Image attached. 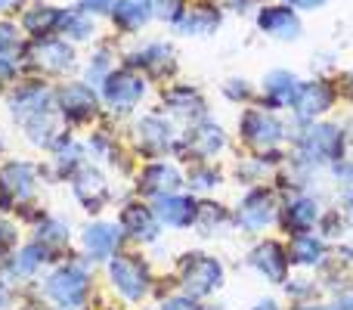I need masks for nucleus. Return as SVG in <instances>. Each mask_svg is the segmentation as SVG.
Wrapping results in <instances>:
<instances>
[{
  "label": "nucleus",
  "instance_id": "7ed1b4c3",
  "mask_svg": "<svg viewBox=\"0 0 353 310\" xmlns=\"http://www.w3.org/2000/svg\"><path fill=\"white\" fill-rule=\"evenodd\" d=\"M109 276L115 282V289L124 295L128 301H140L149 292V267L140 258L130 255H118L109 261Z\"/></svg>",
  "mask_w": 353,
  "mask_h": 310
},
{
  "label": "nucleus",
  "instance_id": "a18cd8bd",
  "mask_svg": "<svg viewBox=\"0 0 353 310\" xmlns=\"http://www.w3.org/2000/svg\"><path fill=\"white\" fill-rule=\"evenodd\" d=\"M6 304H10V289H6L3 282H0V310H3Z\"/></svg>",
  "mask_w": 353,
  "mask_h": 310
},
{
  "label": "nucleus",
  "instance_id": "cd10ccee",
  "mask_svg": "<svg viewBox=\"0 0 353 310\" xmlns=\"http://www.w3.org/2000/svg\"><path fill=\"white\" fill-rule=\"evenodd\" d=\"M22 25L31 35L47 37V35H53L56 28H62V10H56V6H34V10L25 12Z\"/></svg>",
  "mask_w": 353,
  "mask_h": 310
},
{
  "label": "nucleus",
  "instance_id": "4c0bfd02",
  "mask_svg": "<svg viewBox=\"0 0 353 310\" xmlns=\"http://www.w3.org/2000/svg\"><path fill=\"white\" fill-rule=\"evenodd\" d=\"M93 75V81H105L109 78V53H99L97 59H93V68L87 72V78Z\"/></svg>",
  "mask_w": 353,
  "mask_h": 310
},
{
  "label": "nucleus",
  "instance_id": "8fccbe9b",
  "mask_svg": "<svg viewBox=\"0 0 353 310\" xmlns=\"http://www.w3.org/2000/svg\"><path fill=\"white\" fill-rule=\"evenodd\" d=\"M347 208H350V217H353V193H350V202H347Z\"/></svg>",
  "mask_w": 353,
  "mask_h": 310
},
{
  "label": "nucleus",
  "instance_id": "a878e982",
  "mask_svg": "<svg viewBox=\"0 0 353 310\" xmlns=\"http://www.w3.org/2000/svg\"><path fill=\"white\" fill-rule=\"evenodd\" d=\"M288 258H292V264H298V267H313V264H319L325 258V245L319 236L298 233V236L292 239V245H288Z\"/></svg>",
  "mask_w": 353,
  "mask_h": 310
},
{
  "label": "nucleus",
  "instance_id": "a211bd4d",
  "mask_svg": "<svg viewBox=\"0 0 353 310\" xmlns=\"http://www.w3.org/2000/svg\"><path fill=\"white\" fill-rule=\"evenodd\" d=\"M155 211H159L161 224H168V226H189L199 217V205H195L192 199H186V195H171V193L159 195Z\"/></svg>",
  "mask_w": 353,
  "mask_h": 310
},
{
  "label": "nucleus",
  "instance_id": "39448f33",
  "mask_svg": "<svg viewBox=\"0 0 353 310\" xmlns=\"http://www.w3.org/2000/svg\"><path fill=\"white\" fill-rule=\"evenodd\" d=\"M103 97L112 109H134V106L146 97V81L137 78L128 68L109 72V78L103 81Z\"/></svg>",
  "mask_w": 353,
  "mask_h": 310
},
{
  "label": "nucleus",
  "instance_id": "a19ab883",
  "mask_svg": "<svg viewBox=\"0 0 353 310\" xmlns=\"http://www.w3.org/2000/svg\"><path fill=\"white\" fill-rule=\"evenodd\" d=\"M226 97H230V99H248L251 90H248V84H245V81H230V84H226Z\"/></svg>",
  "mask_w": 353,
  "mask_h": 310
},
{
  "label": "nucleus",
  "instance_id": "c9c22d12",
  "mask_svg": "<svg viewBox=\"0 0 353 310\" xmlns=\"http://www.w3.org/2000/svg\"><path fill=\"white\" fill-rule=\"evenodd\" d=\"M189 183H192L195 189H211V186H217L220 183V174L214 168H199V171L189 174Z\"/></svg>",
  "mask_w": 353,
  "mask_h": 310
},
{
  "label": "nucleus",
  "instance_id": "393cba45",
  "mask_svg": "<svg viewBox=\"0 0 353 310\" xmlns=\"http://www.w3.org/2000/svg\"><path fill=\"white\" fill-rule=\"evenodd\" d=\"M165 106L180 118H189V122H199L205 118V99L192 90V87H174L165 97Z\"/></svg>",
  "mask_w": 353,
  "mask_h": 310
},
{
  "label": "nucleus",
  "instance_id": "5fc2aeb1",
  "mask_svg": "<svg viewBox=\"0 0 353 310\" xmlns=\"http://www.w3.org/2000/svg\"><path fill=\"white\" fill-rule=\"evenodd\" d=\"M62 310H65V307H62Z\"/></svg>",
  "mask_w": 353,
  "mask_h": 310
},
{
  "label": "nucleus",
  "instance_id": "de8ad7c7",
  "mask_svg": "<svg viewBox=\"0 0 353 310\" xmlns=\"http://www.w3.org/2000/svg\"><path fill=\"white\" fill-rule=\"evenodd\" d=\"M254 310H279V304H276V301H270V298H267V301H261V304H257Z\"/></svg>",
  "mask_w": 353,
  "mask_h": 310
},
{
  "label": "nucleus",
  "instance_id": "6ab92c4d",
  "mask_svg": "<svg viewBox=\"0 0 353 310\" xmlns=\"http://www.w3.org/2000/svg\"><path fill=\"white\" fill-rule=\"evenodd\" d=\"M121 230L143 242H155L159 236V214H152L146 205H128L121 211Z\"/></svg>",
  "mask_w": 353,
  "mask_h": 310
},
{
  "label": "nucleus",
  "instance_id": "1a4fd4ad",
  "mask_svg": "<svg viewBox=\"0 0 353 310\" xmlns=\"http://www.w3.org/2000/svg\"><path fill=\"white\" fill-rule=\"evenodd\" d=\"M257 28L263 35L276 37V41H298L304 25L288 6H267V10L257 12Z\"/></svg>",
  "mask_w": 353,
  "mask_h": 310
},
{
  "label": "nucleus",
  "instance_id": "9d476101",
  "mask_svg": "<svg viewBox=\"0 0 353 310\" xmlns=\"http://www.w3.org/2000/svg\"><path fill=\"white\" fill-rule=\"evenodd\" d=\"M236 217L245 230H263V226H270L276 217L273 195H270L267 189H251V193L242 199V205H239Z\"/></svg>",
  "mask_w": 353,
  "mask_h": 310
},
{
  "label": "nucleus",
  "instance_id": "2eb2a0df",
  "mask_svg": "<svg viewBox=\"0 0 353 310\" xmlns=\"http://www.w3.org/2000/svg\"><path fill=\"white\" fill-rule=\"evenodd\" d=\"M288 251L282 249L279 242H261L254 251H251V267L257 270V273H263L267 280L273 282H282L288 273Z\"/></svg>",
  "mask_w": 353,
  "mask_h": 310
},
{
  "label": "nucleus",
  "instance_id": "864d4df0",
  "mask_svg": "<svg viewBox=\"0 0 353 310\" xmlns=\"http://www.w3.org/2000/svg\"><path fill=\"white\" fill-rule=\"evenodd\" d=\"M0 153H3V143H0Z\"/></svg>",
  "mask_w": 353,
  "mask_h": 310
},
{
  "label": "nucleus",
  "instance_id": "b1692460",
  "mask_svg": "<svg viewBox=\"0 0 353 310\" xmlns=\"http://www.w3.org/2000/svg\"><path fill=\"white\" fill-rule=\"evenodd\" d=\"M298 87L301 81L292 72L279 68V72H270L263 78V97L270 99V106H288L294 99V93H298Z\"/></svg>",
  "mask_w": 353,
  "mask_h": 310
},
{
  "label": "nucleus",
  "instance_id": "423d86ee",
  "mask_svg": "<svg viewBox=\"0 0 353 310\" xmlns=\"http://www.w3.org/2000/svg\"><path fill=\"white\" fill-rule=\"evenodd\" d=\"M239 130H242L245 143H251V146H261V149L276 146V143L282 140V134H285V128H282L279 118L267 115V112H257V109L245 112Z\"/></svg>",
  "mask_w": 353,
  "mask_h": 310
},
{
  "label": "nucleus",
  "instance_id": "09e8293b",
  "mask_svg": "<svg viewBox=\"0 0 353 310\" xmlns=\"http://www.w3.org/2000/svg\"><path fill=\"white\" fill-rule=\"evenodd\" d=\"M344 84H347V97L353 99V72L347 75V78H344Z\"/></svg>",
  "mask_w": 353,
  "mask_h": 310
},
{
  "label": "nucleus",
  "instance_id": "f03ea898",
  "mask_svg": "<svg viewBox=\"0 0 353 310\" xmlns=\"http://www.w3.org/2000/svg\"><path fill=\"white\" fill-rule=\"evenodd\" d=\"M298 143H301V162L304 164L341 162L344 155V134L335 124H313Z\"/></svg>",
  "mask_w": 353,
  "mask_h": 310
},
{
  "label": "nucleus",
  "instance_id": "5701e85b",
  "mask_svg": "<svg viewBox=\"0 0 353 310\" xmlns=\"http://www.w3.org/2000/svg\"><path fill=\"white\" fill-rule=\"evenodd\" d=\"M319 217V208L313 199H307V195H298V199H292L285 205V211H282V224H285V230L292 233H307L313 224H316Z\"/></svg>",
  "mask_w": 353,
  "mask_h": 310
},
{
  "label": "nucleus",
  "instance_id": "e433bc0d",
  "mask_svg": "<svg viewBox=\"0 0 353 310\" xmlns=\"http://www.w3.org/2000/svg\"><path fill=\"white\" fill-rule=\"evenodd\" d=\"M152 10H155V16L159 19L174 22V19L183 12V0H152Z\"/></svg>",
  "mask_w": 353,
  "mask_h": 310
},
{
  "label": "nucleus",
  "instance_id": "473e14b6",
  "mask_svg": "<svg viewBox=\"0 0 353 310\" xmlns=\"http://www.w3.org/2000/svg\"><path fill=\"white\" fill-rule=\"evenodd\" d=\"M37 242L43 245H65L68 242V224H62L59 217H43L37 226Z\"/></svg>",
  "mask_w": 353,
  "mask_h": 310
},
{
  "label": "nucleus",
  "instance_id": "bb28decb",
  "mask_svg": "<svg viewBox=\"0 0 353 310\" xmlns=\"http://www.w3.org/2000/svg\"><path fill=\"white\" fill-rule=\"evenodd\" d=\"M43 261H47V245L43 242L25 245L19 255H12L10 261H6V273L16 276V280H25V276H31L34 270H41Z\"/></svg>",
  "mask_w": 353,
  "mask_h": 310
},
{
  "label": "nucleus",
  "instance_id": "f704fd0d",
  "mask_svg": "<svg viewBox=\"0 0 353 310\" xmlns=\"http://www.w3.org/2000/svg\"><path fill=\"white\" fill-rule=\"evenodd\" d=\"M16 72H19V56L12 50V43H3L0 47V81H10Z\"/></svg>",
  "mask_w": 353,
  "mask_h": 310
},
{
  "label": "nucleus",
  "instance_id": "3c124183",
  "mask_svg": "<svg viewBox=\"0 0 353 310\" xmlns=\"http://www.w3.org/2000/svg\"><path fill=\"white\" fill-rule=\"evenodd\" d=\"M304 310H332V307H304Z\"/></svg>",
  "mask_w": 353,
  "mask_h": 310
},
{
  "label": "nucleus",
  "instance_id": "c756f323",
  "mask_svg": "<svg viewBox=\"0 0 353 310\" xmlns=\"http://www.w3.org/2000/svg\"><path fill=\"white\" fill-rule=\"evenodd\" d=\"M171 59H174V50L168 47V43H149V47H143L140 53L130 56V66H143L155 75H165L168 68H171L168 66Z\"/></svg>",
  "mask_w": 353,
  "mask_h": 310
},
{
  "label": "nucleus",
  "instance_id": "0eeeda50",
  "mask_svg": "<svg viewBox=\"0 0 353 310\" xmlns=\"http://www.w3.org/2000/svg\"><path fill=\"white\" fill-rule=\"evenodd\" d=\"M56 103H59V112L68 118V122H90L99 112V99L97 93L87 84H65L59 93H56Z\"/></svg>",
  "mask_w": 353,
  "mask_h": 310
},
{
  "label": "nucleus",
  "instance_id": "49530a36",
  "mask_svg": "<svg viewBox=\"0 0 353 310\" xmlns=\"http://www.w3.org/2000/svg\"><path fill=\"white\" fill-rule=\"evenodd\" d=\"M19 3H22V0H0V12H6V10H16Z\"/></svg>",
  "mask_w": 353,
  "mask_h": 310
},
{
  "label": "nucleus",
  "instance_id": "37998d69",
  "mask_svg": "<svg viewBox=\"0 0 353 310\" xmlns=\"http://www.w3.org/2000/svg\"><path fill=\"white\" fill-rule=\"evenodd\" d=\"M325 0H285V6H294V10H316Z\"/></svg>",
  "mask_w": 353,
  "mask_h": 310
},
{
  "label": "nucleus",
  "instance_id": "9b49d317",
  "mask_svg": "<svg viewBox=\"0 0 353 310\" xmlns=\"http://www.w3.org/2000/svg\"><path fill=\"white\" fill-rule=\"evenodd\" d=\"M332 103H335V93H332V87H325L323 81L301 84L298 93H294V99H292L294 115L298 118H319L323 112L332 109Z\"/></svg>",
  "mask_w": 353,
  "mask_h": 310
},
{
  "label": "nucleus",
  "instance_id": "58836bf2",
  "mask_svg": "<svg viewBox=\"0 0 353 310\" xmlns=\"http://www.w3.org/2000/svg\"><path fill=\"white\" fill-rule=\"evenodd\" d=\"M161 310H205V307H199L189 295H180V298H168L165 304H161Z\"/></svg>",
  "mask_w": 353,
  "mask_h": 310
},
{
  "label": "nucleus",
  "instance_id": "603ef678",
  "mask_svg": "<svg viewBox=\"0 0 353 310\" xmlns=\"http://www.w3.org/2000/svg\"><path fill=\"white\" fill-rule=\"evenodd\" d=\"M347 258H353V245H350V249H347Z\"/></svg>",
  "mask_w": 353,
  "mask_h": 310
},
{
  "label": "nucleus",
  "instance_id": "f3484780",
  "mask_svg": "<svg viewBox=\"0 0 353 310\" xmlns=\"http://www.w3.org/2000/svg\"><path fill=\"white\" fill-rule=\"evenodd\" d=\"M134 134H137V143H140L143 153H152V155L168 153L171 143H174L171 140V124H168L165 118H159V115L140 118V124L134 128Z\"/></svg>",
  "mask_w": 353,
  "mask_h": 310
},
{
  "label": "nucleus",
  "instance_id": "6e6552de",
  "mask_svg": "<svg viewBox=\"0 0 353 310\" xmlns=\"http://www.w3.org/2000/svg\"><path fill=\"white\" fill-rule=\"evenodd\" d=\"M34 168L25 162H10L0 171V193H3V205L10 202H25L34 195Z\"/></svg>",
  "mask_w": 353,
  "mask_h": 310
},
{
  "label": "nucleus",
  "instance_id": "79ce46f5",
  "mask_svg": "<svg viewBox=\"0 0 353 310\" xmlns=\"http://www.w3.org/2000/svg\"><path fill=\"white\" fill-rule=\"evenodd\" d=\"M87 12H109L112 10V0H81Z\"/></svg>",
  "mask_w": 353,
  "mask_h": 310
},
{
  "label": "nucleus",
  "instance_id": "c03bdc74",
  "mask_svg": "<svg viewBox=\"0 0 353 310\" xmlns=\"http://www.w3.org/2000/svg\"><path fill=\"white\" fill-rule=\"evenodd\" d=\"M251 3H254V0H226V6H230V10H239V12L248 10Z\"/></svg>",
  "mask_w": 353,
  "mask_h": 310
},
{
  "label": "nucleus",
  "instance_id": "ddd939ff",
  "mask_svg": "<svg viewBox=\"0 0 353 310\" xmlns=\"http://www.w3.org/2000/svg\"><path fill=\"white\" fill-rule=\"evenodd\" d=\"M81 242H84V251L93 258V261H109L112 255H115L118 242H121V226L115 224H90L84 230V236H81Z\"/></svg>",
  "mask_w": 353,
  "mask_h": 310
},
{
  "label": "nucleus",
  "instance_id": "7c9ffc66",
  "mask_svg": "<svg viewBox=\"0 0 353 310\" xmlns=\"http://www.w3.org/2000/svg\"><path fill=\"white\" fill-rule=\"evenodd\" d=\"M62 31L72 41H87L93 35V19L90 12H78V10H65L62 12Z\"/></svg>",
  "mask_w": 353,
  "mask_h": 310
},
{
  "label": "nucleus",
  "instance_id": "412c9836",
  "mask_svg": "<svg viewBox=\"0 0 353 310\" xmlns=\"http://www.w3.org/2000/svg\"><path fill=\"white\" fill-rule=\"evenodd\" d=\"M174 28L180 35L189 37H208L220 28V12L217 10H208V6H199V10H186L174 19Z\"/></svg>",
  "mask_w": 353,
  "mask_h": 310
},
{
  "label": "nucleus",
  "instance_id": "aec40b11",
  "mask_svg": "<svg viewBox=\"0 0 353 310\" xmlns=\"http://www.w3.org/2000/svg\"><path fill=\"white\" fill-rule=\"evenodd\" d=\"M180 183H183L180 171H176L174 164H165V162L149 164V168L140 174V189H143L146 195H155V199H159V195L174 193Z\"/></svg>",
  "mask_w": 353,
  "mask_h": 310
},
{
  "label": "nucleus",
  "instance_id": "72a5a7b5",
  "mask_svg": "<svg viewBox=\"0 0 353 310\" xmlns=\"http://www.w3.org/2000/svg\"><path fill=\"white\" fill-rule=\"evenodd\" d=\"M195 220H199V226L205 233H211V226L214 230H220V226L230 224V214H226L220 205H214V202H205V205H199V217Z\"/></svg>",
  "mask_w": 353,
  "mask_h": 310
},
{
  "label": "nucleus",
  "instance_id": "f8f14e48",
  "mask_svg": "<svg viewBox=\"0 0 353 310\" xmlns=\"http://www.w3.org/2000/svg\"><path fill=\"white\" fill-rule=\"evenodd\" d=\"M74 195H78V202L87 208V211H99L103 205H109L112 189L97 168H84L78 177H74Z\"/></svg>",
  "mask_w": 353,
  "mask_h": 310
},
{
  "label": "nucleus",
  "instance_id": "2f4dec72",
  "mask_svg": "<svg viewBox=\"0 0 353 310\" xmlns=\"http://www.w3.org/2000/svg\"><path fill=\"white\" fill-rule=\"evenodd\" d=\"M81 158H84V146H81V143L68 140V134L56 140V164H59V174H72L81 164Z\"/></svg>",
  "mask_w": 353,
  "mask_h": 310
},
{
  "label": "nucleus",
  "instance_id": "4468645a",
  "mask_svg": "<svg viewBox=\"0 0 353 310\" xmlns=\"http://www.w3.org/2000/svg\"><path fill=\"white\" fill-rule=\"evenodd\" d=\"M31 59L47 72H68L74 66V50L56 37H37V43L31 47Z\"/></svg>",
  "mask_w": 353,
  "mask_h": 310
},
{
  "label": "nucleus",
  "instance_id": "20e7f679",
  "mask_svg": "<svg viewBox=\"0 0 353 310\" xmlns=\"http://www.w3.org/2000/svg\"><path fill=\"white\" fill-rule=\"evenodd\" d=\"M87 289H90V280L81 267H59L53 276L47 280V295L62 307H78L84 304Z\"/></svg>",
  "mask_w": 353,
  "mask_h": 310
},
{
  "label": "nucleus",
  "instance_id": "dca6fc26",
  "mask_svg": "<svg viewBox=\"0 0 353 310\" xmlns=\"http://www.w3.org/2000/svg\"><path fill=\"white\" fill-rule=\"evenodd\" d=\"M50 103H53V97H50L47 87L31 84V87H22V90L10 99V109H12V118H16L19 124H25V122H31V118L50 112Z\"/></svg>",
  "mask_w": 353,
  "mask_h": 310
},
{
  "label": "nucleus",
  "instance_id": "c85d7f7f",
  "mask_svg": "<svg viewBox=\"0 0 353 310\" xmlns=\"http://www.w3.org/2000/svg\"><path fill=\"white\" fill-rule=\"evenodd\" d=\"M186 143H189V149H192V153H199L201 158H205V155L220 153V149L226 146V137H223V130H220V128H214V124L205 122V124H199V128L186 137Z\"/></svg>",
  "mask_w": 353,
  "mask_h": 310
},
{
  "label": "nucleus",
  "instance_id": "f257e3e1",
  "mask_svg": "<svg viewBox=\"0 0 353 310\" xmlns=\"http://www.w3.org/2000/svg\"><path fill=\"white\" fill-rule=\"evenodd\" d=\"M180 276L192 298L211 295L223 286V267H220L217 258H208V255H186L180 261Z\"/></svg>",
  "mask_w": 353,
  "mask_h": 310
},
{
  "label": "nucleus",
  "instance_id": "4be33fe9",
  "mask_svg": "<svg viewBox=\"0 0 353 310\" xmlns=\"http://www.w3.org/2000/svg\"><path fill=\"white\" fill-rule=\"evenodd\" d=\"M152 16V0H115V6H112V19L124 31H140Z\"/></svg>",
  "mask_w": 353,
  "mask_h": 310
},
{
  "label": "nucleus",
  "instance_id": "ea45409f",
  "mask_svg": "<svg viewBox=\"0 0 353 310\" xmlns=\"http://www.w3.org/2000/svg\"><path fill=\"white\" fill-rule=\"evenodd\" d=\"M16 245V226H10L6 220H0V255L10 251Z\"/></svg>",
  "mask_w": 353,
  "mask_h": 310
}]
</instances>
